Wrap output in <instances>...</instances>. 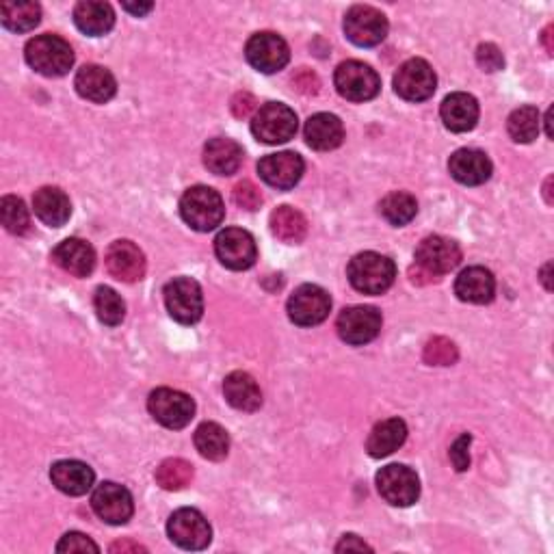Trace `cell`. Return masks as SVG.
<instances>
[{"label":"cell","mask_w":554,"mask_h":554,"mask_svg":"<svg viewBox=\"0 0 554 554\" xmlns=\"http://www.w3.org/2000/svg\"><path fill=\"white\" fill-rule=\"evenodd\" d=\"M24 55L26 63H29L35 72L48 78L65 76L74 65V50L59 35L33 37L31 42L26 44Z\"/></svg>","instance_id":"1"},{"label":"cell","mask_w":554,"mask_h":554,"mask_svg":"<svg viewBox=\"0 0 554 554\" xmlns=\"http://www.w3.org/2000/svg\"><path fill=\"white\" fill-rule=\"evenodd\" d=\"M349 282L355 290L364 295H381L394 284L397 277V267L388 256H381L375 252L358 254L349 262Z\"/></svg>","instance_id":"2"},{"label":"cell","mask_w":554,"mask_h":554,"mask_svg":"<svg viewBox=\"0 0 554 554\" xmlns=\"http://www.w3.org/2000/svg\"><path fill=\"white\" fill-rule=\"evenodd\" d=\"M180 215L189 228L197 232H210L221 226L226 217V206H223L221 195L200 184L182 195L180 200Z\"/></svg>","instance_id":"3"},{"label":"cell","mask_w":554,"mask_h":554,"mask_svg":"<svg viewBox=\"0 0 554 554\" xmlns=\"http://www.w3.org/2000/svg\"><path fill=\"white\" fill-rule=\"evenodd\" d=\"M252 133L258 141L267 145L286 143L297 135V115L286 104L269 102L256 111L252 120Z\"/></svg>","instance_id":"4"},{"label":"cell","mask_w":554,"mask_h":554,"mask_svg":"<svg viewBox=\"0 0 554 554\" xmlns=\"http://www.w3.org/2000/svg\"><path fill=\"white\" fill-rule=\"evenodd\" d=\"M334 83L338 94L349 102L373 100L381 89L377 72L371 68V65H366L362 61L340 63L334 74Z\"/></svg>","instance_id":"5"},{"label":"cell","mask_w":554,"mask_h":554,"mask_svg":"<svg viewBox=\"0 0 554 554\" xmlns=\"http://www.w3.org/2000/svg\"><path fill=\"white\" fill-rule=\"evenodd\" d=\"M461 262V249L455 241L444 236H427L416 247V269L433 280L457 269Z\"/></svg>","instance_id":"6"},{"label":"cell","mask_w":554,"mask_h":554,"mask_svg":"<svg viewBox=\"0 0 554 554\" xmlns=\"http://www.w3.org/2000/svg\"><path fill=\"white\" fill-rule=\"evenodd\" d=\"M165 303L171 314L182 325H193L204 314L202 288L191 277H176L165 286Z\"/></svg>","instance_id":"7"},{"label":"cell","mask_w":554,"mask_h":554,"mask_svg":"<svg viewBox=\"0 0 554 554\" xmlns=\"http://www.w3.org/2000/svg\"><path fill=\"white\" fill-rule=\"evenodd\" d=\"M148 410L167 429H184L195 416V403L180 390L158 388L150 394Z\"/></svg>","instance_id":"8"},{"label":"cell","mask_w":554,"mask_h":554,"mask_svg":"<svg viewBox=\"0 0 554 554\" xmlns=\"http://www.w3.org/2000/svg\"><path fill=\"white\" fill-rule=\"evenodd\" d=\"M377 490L386 503L394 507H410L420 496L418 474L401 464H392L377 472Z\"/></svg>","instance_id":"9"},{"label":"cell","mask_w":554,"mask_h":554,"mask_svg":"<svg viewBox=\"0 0 554 554\" xmlns=\"http://www.w3.org/2000/svg\"><path fill=\"white\" fill-rule=\"evenodd\" d=\"M345 35L360 48L377 46L388 35V20L381 11L368 5H355L345 16Z\"/></svg>","instance_id":"10"},{"label":"cell","mask_w":554,"mask_h":554,"mask_svg":"<svg viewBox=\"0 0 554 554\" xmlns=\"http://www.w3.org/2000/svg\"><path fill=\"white\" fill-rule=\"evenodd\" d=\"M169 539L176 546L184 550H204L210 539H213V531H210L208 520L197 509H178L174 516L167 522Z\"/></svg>","instance_id":"11"},{"label":"cell","mask_w":554,"mask_h":554,"mask_svg":"<svg viewBox=\"0 0 554 554\" xmlns=\"http://www.w3.org/2000/svg\"><path fill=\"white\" fill-rule=\"evenodd\" d=\"M329 310H332V299L321 286L303 284L288 299V316L290 321L301 327H314L323 323Z\"/></svg>","instance_id":"12"},{"label":"cell","mask_w":554,"mask_h":554,"mask_svg":"<svg viewBox=\"0 0 554 554\" xmlns=\"http://www.w3.org/2000/svg\"><path fill=\"white\" fill-rule=\"evenodd\" d=\"M215 254L223 267L232 271H245L254 267L258 249L254 236L241 228H228L215 239Z\"/></svg>","instance_id":"13"},{"label":"cell","mask_w":554,"mask_h":554,"mask_svg":"<svg viewBox=\"0 0 554 554\" xmlns=\"http://www.w3.org/2000/svg\"><path fill=\"white\" fill-rule=\"evenodd\" d=\"M435 85H438V78L425 59L405 61L394 74V91L407 102L429 100L435 94Z\"/></svg>","instance_id":"14"},{"label":"cell","mask_w":554,"mask_h":554,"mask_svg":"<svg viewBox=\"0 0 554 554\" xmlns=\"http://www.w3.org/2000/svg\"><path fill=\"white\" fill-rule=\"evenodd\" d=\"M338 336L347 345H366L379 336L381 332V312L373 306H353L342 310L338 316Z\"/></svg>","instance_id":"15"},{"label":"cell","mask_w":554,"mask_h":554,"mask_svg":"<svg viewBox=\"0 0 554 554\" xmlns=\"http://www.w3.org/2000/svg\"><path fill=\"white\" fill-rule=\"evenodd\" d=\"M245 57L262 74H275L286 68L290 50L277 33H256L245 46Z\"/></svg>","instance_id":"16"},{"label":"cell","mask_w":554,"mask_h":554,"mask_svg":"<svg viewBox=\"0 0 554 554\" xmlns=\"http://www.w3.org/2000/svg\"><path fill=\"white\" fill-rule=\"evenodd\" d=\"M91 507H94L96 516L107 524L120 526L126 524L133 518V496L126 490V487L117 485L113 481H107L96 487L94 496H91Z\"/></svg>","instance_id":"17"},{"label":"cell","mask_w":554,"mask_h":554,"mask_svg":"<svg viewBox=\"0 0 554 554\" xmlns=\"http://www.w3.org/2000/svg\"><path fill=\"white\" fill-rule=\"evenodd\" d=\"M306 163L295 152H277L262 158L258 163V174L265 180L269 187L277 191H288L299 184Z\"/></svg>","instance_id":"18"},{"label":"cell","mask_w":554,"mask_h":554,"mask_svg":"<svg viewBox=\"0 0 554 554\" xmlns=\"http://www.w3.org/2000/svg\"><path fill=\"white\" fill-rule=\"evenodd\" d=\"M104 262H107V269L115 280L126 284L139 282L145 275V256L133 241L111 243V247L107 249V256H104Z\"/></svg>","instance_id":"19"},{"label":"cell","mask_w":554,"mask_h":554,"mask_svg":"<svg viewBox=\"0 0 554 554\" xmlns=\"http://www.w3.org/2000/svg\"><path fill=\"white\" fill-rule=\"evenodd\" d=\"M448 171H451V176L466 184V187H479V184L487 182L492 176V161L487 158L485 152L481 150H457L451 161H448Z\"/></svg>","instance_id":"20"},{"label":"cell","mask_w":554,"mask_h":554,"mask_svg":"<svg viewBox=\"0 0 554 554\" xmlns=\"http://www.w3.org/2000/svg\"><path fill=\"white\" fill-rule=\"evenodd\" d=\"M50 479L63 494L83 496L94 487L96 474L87 464H83V461L63 459L50 468Z\"/></svg>","instance_id":"21"},{"label":"cell","mask_w":554,"mask_h":554,"mask_svg":"<svg viewBox=\"0 0 554 554\" xmlns=\"http://www.w3.org/2000/svg\"><path fill=\"white\" fill-rule=\"evenodd\" d=\"M74 87L85 100L104 104L115 96L117 81L107 68L91 63V65H83V68L78 70L74 78Z\"/></svg>","instance_id":"22"},{"label":"cell","mask_w":554,"mask_h":554,"mask_svg":"<svg viewBox=\"0 0 554 554\" xmlns=\"http://www.w3.org/2000/svg\"><path fill=\"white\" fill-rule=\"evenodd\" d=\"M52 260L57 265L76 277H87L96 269V252L87 241L81 239H65L52 252Z\"/></svg>","instance_id":"23"},{"label":"cell","mask_w":554,"mask_h":554,"mask_svg":"<svg viewBox=\"0 0 554 554\" xmlns=\"http://www.w3.org/2000/svg\"><path fill=\"white\" fill-rule=\"evenodd\" d=\"M442 122L453 133H468L479 122V102L474 96L464 94H451L442 102Z\"/></svg>","instance_id":"24"},{"label":"cell","mask_w":554,"mask_h":554,"mask_svg":"<svg viewBox=\"0 0 554 554\" xmlns=\"http://www.w3.org/2000/svg\"><path fill=\"white\" fill-rule=\"evenodd\" d=\"M33 210L37 219L50 228H61L72 215L70 197L57 187H42L33 195Z\"/></svg>","instance_id":"25"},{"label":"cell","mask_w":554,"mask_h":554,"mask_svg":"<svg viewBox=\"0 0 554 554\" xmlns=\"http://www.w3.org/2000/svg\"><path fill=\"white\" fill-rule=\"evenodd\" d=\"M455 295L466 303H490L496 295V280L492 271L483 267H470L461 271L455 282Z\"/></svg>","instance_id":"26"},{"label":"cell","mask_w":554,"mask_h":554,"mask_svg":"<svg viewBox=\"0 0 554 554\" xmlns=\"http://www.w3.org/2000/svg\"><path fill=\"white\" fill-rule=\"evenodd\" d=\"M243 163V148L232 139H210L204 148V165L215 176H232Z\"/></svg>","instance_id":"27"},{"label":"cell","mask_w":554,"mask_h":554,"mask_svg":"<svg viewBox=\"0 0 554 554\" xmlns=\"http://www.w3.org/2000/svg\"><path fill=\"white\" fill-rule=\"evenodd\" d=\"M345 139V126L336 115L316 113L306 122V141L316 152L336 150Z\"/></svg>","instance_id":"28"},{"label":"cell","mask_w":554,"mask_h":554,"mask_svg":"<svg viewBox=\"0 0 554 554\" xmlns=\"http://www.w3.org/2000/svg\"><path fill=\"white\" fill-rule=\"evenodd\" d=\"M223 394L234 410L256 412L262 405V392L252 375L243 371H234L223 381Z\"/></svg>","instance_id":"29"},{"label":"cell","mask_w":554,"mask_h":554,"mask_svg":"<svg viewBox=\"0 0 554 554\" xmlns=\"http://www.w3.org/2000/svg\"><path fill=\"white\" fill-rule=\"evenodd\" d=\"M405 440H407L405 422L401 418H388V420H381L379 425H375L371 435H368L366 451L371 457L381 459L392 455L394 451H399Z\"/></svg>","instance_id":"30"},{"label":"cell","mask_w":554,"mask_h":554,"mask_svg":"<svg viewBox=\"0 0 554 554\" xmlns=\"http://www.w3.org/2000/svg\"><path fill=\"white\" fill-rule=\"evenodd\" d=\"M74 22L85 35L100 37L109 33L115 24V13L109 3H98V0H83L74 9Z\"/></svg>","instance_id":"31"},{"label":"cell","mask_w":554,"mask_h":554,"mask_svg":"<svg viewBox=\"0 0 554 554\" xmlns=\"http://www.w3.org/2000/svg\"><path fill=\"white\" fill-rule=\"evenodd\" d=\"M271 232L282 243L297 245L308 234V221L293 206H280L271 213Z\"/></svg>","instance_id":"32"},{"label":"cell","mask_w":554,"mask_h":554,"mask_svg":"<svg viewBox=\"0 0 554 554\" xmlns=\"http://www.w3.org/2000/svg\"><path fill=\"white\" fill-rule=\"evenodd\" d=\"M195 448L204 459L221 461L228 457L230 451V435L217 422H204L195 431Z\"/></svg>","instance_id":"33"},{"label":"cell","mask_w":554,"mask_h":554,"mask_svg":"<svg viewBox=\"0 0 554 554\" xmlns=\"http://www.w3.org/2000/svg\"><path fill=\"white\" fill-rule=\"evenodd\" d=\"M42 18V9L37 3H5L0 5V22L13 33H26L35 29Z\"/></svg>","instance_id":"34"},{"label":"cell","mask_w":554,"mask_h":554,"mask_svg":"<svg viewBox=\"0 0 554 554\" xmlns=\"http://www.w3.org/2000/svg\"><path fill=\"white\" fill-rule=\"evenodd\" d=\"M379 213L388 223H392V226H405V223H410L416 217L418 202L410 193L394 191L381 200Z\"/></svg>","instance_id":"35"},{"label":"cell","mask_w":554,"mask_h":554,"mask_svg":"<svg viewBox=\"0 0 554 554\" xmlns=\"http://www.w3.org/2000/svg\"><path fill=\"white\" fill-rule=\"evenodd\" d=\"M539 124H542V117L535 107H520L509 115V137L516 143H531L539 135Z\"/></svg>","instance_id":"36"},{"label":"cell","mask_w":554,"mask_h":554,"mask_svg":"<svg viewBox=\"0 0 554 554\" xmlns=\"http://www.w3.org/2000/svg\"><path fill=\"white\" fill-rule=\"evenodd\" d=\"M193 481V466L184 459H165L156 468V483L167 492L184 490Z\"/></svg>","instance_id":"37"},{"label":"cell","mask_w":554,"mask_h":554,"mask_svg":"<svg viewBox=\"0 0 554 554\" xmlns=\"http://www.w3.org/2000/svg\"><path fill=\"white\" fill-rule=\"evenodd\" d=\"M94 308H96V314H98L100 323L109 325V327L120 325L124 321V316H126V303L109 286H100L96 290Z\"/></svg>","instance_id":"38"},{"label":"cell","mask_w":554,"mask_h":554,"mask_svg":"<svg viewBox=\"0 0 554 554\" xmlns=\"http://www.w3.org/2000/svg\"><path fill=\"white\" fill-rule=\"evenodd\" d=\"M0 219H3V226L11 234H26L31 228V215L29 208L16 195H5L3 202H0Z\"/></svg>","instance_id":"39"},{"label":"cell","mask_w":554,"mask_h":554,"mask_svg":"<svg viewBox=\"0 0 554 554\" xmlns=\"http://www.w3.org/2000/svg\"><path fill=\"white\" fill-rule=\"evenodd\" d=\"M422 358H425V362L431 366H453L459 360V351L453 340H448L444 336H435L425 345Z\"/></svg>","instance_id":"40"},{"label":"cell","mask_w":554,"mask_h":554,"mask_svg":"<svg viewBox=\"0 0 554 554\" xmlns=\"http://www.w3.org/2000/svg\"><path fill=\"white\" fill-rule=\"evenodd\" d=\"M234 202L245 210H256L262 204V195L256 189V184L249 180H243L234 187Z\"/></svg>","instance_id":"41"},{"label":"cell","mask_w":554,"mask_h":554,"mask_svg":"<svg viewBox=\"0 0 554 554\" xmlns=\"http://www.w3.org/2000/svg\"><path fill=\"white\" fill-rule=\"evenodd\" d=\"M57 552H100V548L83 533H68L57 544Z\"/></svg>","instance_id":"42"},{"label":"cell","mask_w":554,"mask_h":554,"mask_svg":"<svg viewBox=\"0 0 554 554\" xmlns=\"http://www.w3.org/2000/svg\"><path fill=\"white\" fill-rule=\"evenodd\" d=\"M470 442H472V435L464 433V435H459V438L451 446V453L448 455H451V461L457 472H466L470 468V453H468Z\"/></svg>","instance_id":"43"},{"label":"cell","mask_w":554,"mask_h":554,"mask_svg":"<svg viewBox=\"0 0 554 554\" xmlns=\"http://www.w3.org/2000/svg\"><path fill=\"white\" fill-rule=\"evenodd\" d=\"M477 61L485 72H498V70H503V65H505L503 52H500L498 46H494V44H481L477 50Z\"/></svg>","instance_id":"44"},{"label":"cell","mask_w":554,"mask_h":554,"mask_svg":"<svg viewBox=\"0 0 554 554\" xmlns=\"http://www.w3.org/2000/svg\"><path fill=\"white\" fill-rule=\"evenodd\" d=\"M254 109H256V100H254V96L239 94V96H236V98L232 100V111H234L236 117H239V120H243V117H247Z\"/></svg>","instance_id":"45"},{"label":"cell","mask_w":554,"mask_h":554,"mask_svg":"<svg viewBox=\"0 0 554 554\" xmlns=\"http://www.w3.org/2000/svg\"><path fill=\"white\" fill-rule=\"evenodd\" d=\"M349 552V550H360V552H364V550H373L371 546H368V544H364L362 542V539H358V535H345V537H342V542L336 546V552Z\"/></svg>","instance_id":"46"},{"label":"cell","mask_w":554,"mask_h":554,"mask_svg":"<svg viewBox=\"0 0 554 554\" xmlns=\"http://www.w3.org/2000/svg\"><path fill=\"white\" fill-rule=\"evenodd\" d=\"M122 7H124L126 11H130V13H133V16H137V18L145 16V13H150V11L154 9V5H152V3H139V5H133V3H124Z\"/></svg>","instance_id":"47"},{"label":"cell","mask_w":554,"mask_h":554,"mask_svg":"<svg viewBox=\"0 0 554 554\" xmlns=\"http://www.w3.org/2000/svg\"><path fill=\"white\" fill-rule=\"evenodd\" d=\"M111 552L113 554H117V552H122V554H126V552H145V548L139 546V544H133V542H117V544L111 546Z\"/></svg>","instance_id":"48"},{"label":"cell","mask_w":554,"mask_h":554,"mask_svg":"<svg viewBox=\"0 0 554 554\" xmlns=\"http://www.w3.org/2000/svg\"><path fill=\"white\" fill-rule=\"evenodd\" d=\"M550 39H552V26H548V29L544 31V42H546V50H548V55H552V42H550Z\"/></svg>","instance_id":"49"},{"label":"cell","mask_w":554,"mask_h":554,"mask_svg":"<svg viewBox=\"0 0 554 554\" xmlns=\"http://www.w3.org/2000/svg\"><path fill=\"white\" fill-rule=\"evenodd\" d=\"M550 267H552V265H550V262H548V265H546V267H544V271H542V280H544V284H546V288H548V290L552 288V286H550V275H548Z\"/></svg>","instance_id":"50"},{"label":"cell","mask_w":554,"mask_h":554,"mask_svg":"<svg viewBox=\"0 0 554 554\" xmlns=\"http://www.w3.org/2000/svg\"><path fill=\"white\" fill-rule=\"evenodd\" d=\"M550 122H552V109L548 111V115H546V135L548 137H552V128H550Z\"/></svg>","instance_id":"51"}]
</instances>
